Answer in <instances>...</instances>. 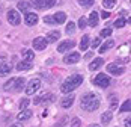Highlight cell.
Returning a JSON list of instances; mask_svg holds the SVG:
<instances>
[{"mask_svg": "<svg viewBox=\"0 0 131 127\" xmlns=\"http://www.w3.org/2000/svg\"><path fill=\"white\" fill-rule=\"evenodd\" d=\"M100 97L96 95V94H93V92H88V94H84L83 95V98H81V109H84L86 112H93V111H96L98 107H100Z\"/></svg>", "mask_w": 131, "mask_h": 127, "instance_id": "obj_1", "label": "cell"}, {"mask_svg": "<svg viewBox=\"0 0 131 127\" xmlns=\"http://www.w3.org/2000/svg\"><path fill=\"white\" fill-rule=\"evenodd\" d=\"M81 82H83V76H80V74H75V76H69L66 79L65 82L62 83V92H65V94H69V92H72L75 88H79L80 85H81Z\"/></svg>", "mask_w": 131, "mask_h": 127, "instance_id": "obj_2", "label": "cell"}, {"mask_svg": "<svg viewBox=\"0 0 131 127\" xmlns=\"http://www.w3.org/2000/svg\"><path fill=\"white\" fill-rule=\"evenodd\" d=\"M24 85H26V80L23 77H15V79H11L8 80L5 85H3V89L11 92V91H15V92H20L24 89Z\"/></svg>", "mask_w": 131, "mask_h": 127, "instance_id": "obj_3", "label": "cell"}, {"mask_svg": "<svg viewBox=\"0 0 131 127\" xmlns=\"http://www.w3.org/2000/svg\"><path fill=\"white\" fill-rule=\"evenodd\" d=\"M57 3V0H30V6L38 8V9H47V8H53Z\"/></svg>", "mask_w": 131, "mask_h": 127, "instance_id": "obj_4", "label": "cell"}, {"mask_svg": "<svg viewBox=\"0 0 131 127\" xmlns=\"http://www.w3.org/2000/svg\"><path fill=\"white\" fill-rule=\"evenodd\" d=\"M93 85H96V86H100V88H107L108 85H110V77L104 74V73H100L98 76L93 77Z\"/></svg>", "mask_w": 131, "mask_h": 127, "instance_id": "obj_5", "label": "cell"}, {"mask_svg": "<svg viewBox=\"0 0 131 127\" xmlns=\"http://www.w3.org/2000/svg\"><path fill=\"white\" fill-rule=\"evenodd\" d=\"M39 88H41V80L39 79H33V80H30V82L27 83V86L24 89H26L27 95H32V94H35Z\"/></svg>", "mask_w": 131, "mask_h": 127, "instance_id": "obj_6", "label": "cell"}, {"mask_svg": "<svg viewBox=\"0 0 131 127\" xmlns=\"http://www.w3.org/2000/svg\"><path fill=\"white\" fill-rule=\"evenodd\" d=\"M8 21L11 23L12 26H18L20 24V21H21V18H20V14L17 12V11H8Z\"/></svg>", "mask_w": 131, "mask_h": 127, "instance_id": "obj_7", "label": "cell"}, {"mask_svg": "<svg viewBox=\"0 0 131 127\" xmlns=\"http://www.w3.org/2000/svg\"><path fill=\"white\" fill-rule=\"evenodd\" d=\"M79 61H80L79 51H71V53H68L65 58H63V62L65 63H77Z\"/></svg>", "mask_w": 131, "mask_h": 127, "instance_id": "obj_8", "label": "cell"}, {"mask_svg": "<svg viewBox=\"0 0 131 127\" xmlns=\"http://www.w3.org/2000/svg\"><path fill=\"white\" fill-rule=\"evenodd\" d=\"M45 47H47V39L45 38H42V37H38V38H35L33 39V49L35 50H45Z\"/></svg>", "mask_w": 131, "mask_h": 127, "instance_id": "obj_9", "label": "cell"}, {"mask_svg": "<svg viewBox=\"0 0 131 127\" xmlns=\"http://www.w3.org/2000/svg\"><path fill=\"white\" fill-rule=\"evenodd\" d=\"M38 14L35 12H26V17H24V23H26L27 26H35L36 23H38Z\"/></svg>", "mask_w": 131, "mask_h": 127, "instance_id": "obj_10", "label": "cell"}, {"mask_svg": "<svg viewBox=\"0 0 131 127\" xmlns=\"http://www.w3.org/2000/svg\"><path fill=\"white\" fill-rule=\"evenodd\" d=\"M107 71L110 74H113V76H119V74L124 73V67H119L116 63H108L107 65Z\"/></svg>", "mask_w": 131, "mask_h": 127, "instance_id": "obj_11", "label": "cell"}, {"mask_svg": "<svg viewBox=\"0 0 131 127\" xmlns=\"http://www.w3.org/2000/svg\"><path fill=\"white\" fill-rule=\"evenodd\" d=\"M53 98H54V95H53V94H48V92H47V94H42V95H39V97H36L33 103H35V104L38 106V104H42V103L48 102V100L51 102Z\"/></svg>", "mask_w": 131, "mask_h": 127, "instance_id": "obj_12", "label": "cell"}, {"mask_svg": "<svg viewBox=\"0 0 131 127\" xmlns=\"http://www.w3.org/2000/svg\"><path fill=\"white\" fill-rule=\"evenodd\" d=\"M75 46V42L74 41H71V39H68V41H63L59 47H57V51H60V53H63V51H68L69 49H72Z\"/></svg>", "mask_w": 131, "mask_h": 127, "instance_id": "obj_13", "label": "cell"}, {"mask_svg": "<svg viewBox=\"0 0 131 127\" xmlns=\"http://www.w3.org/2000/svg\"><path fill=\"white\" fill-rule=\"evenodd\" d=\"M53 18H54V23H57V24H62V23H65L66 21V14L65 12H56L53 15Z\"/></svg>", "mask_w": 131, "mask_h": 127, "instance_id": "obj_14", "label": "cell"}, {"mask_svg": "<svg viewBox=\"0 0 131 127\" xmlns=\"http://www.w3.org/2000/svg\"><path fill=\"white\" fill-rule=\"evenodd\" d=\"M32 116V111H29V109H23L20 114L17 115V120L18 121H24V120H29Z\"/></svg>", "mask_w": 131, "mask_h": 127, "instance_id": "obj_15", "label": "cell"}, {"mask_svg": "<svg viewBox=\"0 0 131 127\" xmlns=\"http://www.w3.org/2000/svg\"><path fill=\"white\" fill-rule=\"evenodd\" d=\"M100 14L98 12H92L89 15V20H88V24L91 26V27H95V26L98 24V20H100V17H98Z\"/></svg>", "mask_w": 131, "mask_h": 127, "instance_id": "obj_16", "label": "cell"}, {"mask_svg": "<svg viewBox=\"0 0 131 127\" xmlns=\"http://www.w3.org/2000/svg\"><path fill=\"white\" fill-rule=\"evenodd\" d=\"M72 103H74V95H68V97H65V98H62L60 104H62V107L68 109V107L72 106Z\"/></svg>", "mask_w": 131, "mask_h": 127, "instance_id": "obj_17", "label": "cell"}, {"mask_svg": "<svg viewBox=\"0 0 131 127\" xmlns=\"http://www.w3.org/2000/svg\"><path fill=\"white\" fill-rule=\"evenodd\" d=\"M30 68H32V62H30V61H21V62L17 63V70H20V71L30 70Z\"/></svg>", "mask_w": 131, "mask_h": 127, "instance_id": "obj_18", "label": "cell"}, {"mask_svg": "<svg viewBox=\"0 0 131 127\" xmlns=\"http://www.w3.org/2000/svg\"><path fill=\"white\" fill-rule=\"evenodd\" d=\"M60 37V33L57 32V30H53V32H48V35H47V42L50 41V42H56L57 39Z\"/></svg>", "mask_w": 131, "mask_h": 127, "instance_id": "obj_19", "label": "cell"}, {"mask_svg": "<svg viewBox=\"0 0 131 127\" xmlns=\"http://www.w3.org/2000/svg\"><path fill=\"white\" fill-rule=\"evenodd\" d=\"M103 63H104V59H103V58H98V59H95V61L89 65V68H91L92 71H95V70H98Z\"/></svg>", "mask_w": 131, "mask_h": 127, "instance_id": "obj_20", "label": "cell"}, {"mask_svg": "<svg viewBox=\"0 0 131 127\" xmlns=\"http://www.w3.org/2000/svg\"><path fill=\"white\" fill-rule=\"evenodd\" d=\"M21 55H23V58H24V61H33V58H35V53L32 50H29V49H26V50L21 51Z\"/></svg>", "mask_w": 131, "mask_h": 127, "instance_id": "obj_21", "label": "cell"}, {"mask_svg": "<svg viewBox=\"0 0 131 127\" xmlns=\"http://www.w3.org/2000/svg\"><path fill=\"white\" fill-rule=\"evenodd\" d=\"M113 46H115V41H113V39H107V41H105V44H103V46H101L100 51H101V53H105L108 49H112Z\"/></svg>", "mask_w": 131, "mask_h": 127, "instance_id": "obj_22", "label": "cell"}, {"mask_svg": "<svg viewBox=\"0 0 131 127\" xmlns=\"http://www.w3.org/2000/svg\"><path fill=\"white\" fill-rule=\"evenodd\" d=\"M11 73V65L8 63H0V76H8Z\"/></svg>", "mask_w": 131, "mask_h": 127, "instance_id": "obj_23", "label": "cell"}, {"mask_svg": "<svg viewBox=\"0 0 131 127\" xmlns=\"http://www.w3.org/2000/svg\"><path fill=\"white\" fill-rule=\"evenodd\" d=\"M89 35H84V37H83V38H81V42H80V49H81V50L84 51L86 50V49H88V47H89V44H91V41H89Z\"/></svg>", "mask_w": 131, "mask_h": 127, "instance_id": "obj_24", "label": "cell"}, {"mask_svg": "<svg viewBox=\"0 0 131 127\" xmlns=\"http://www.w3.org/2000/svg\"><path fill=\"white\" fill-rule=\"evenodd\" d=\"M112 118H113L112 112H110V111H107V112H104V114L101 115V123H103V124H108V123L112 121Z\"/></svg>", "mask_w": 131, "mask_h": 127, "instance_id": "obj_25", "label": "cell"}, {"mask_svg": "<svg viewBox=\"0 0 131 127\" xmlns=\"http://www.w3.org/2000/svg\"><path fill=\"white\" fill-rule=\"evenodd\" d=\"M18 9H20V11H23V12H29L30 5L26 3V2H20V3H18Z\"/></svg>", "mask_w": 131, "mask_h": 127, "instance_id": "obj_26", "label": "cell"}, {"mask_svg": "<svg viewBox=\"0 0 131 127\" xmlns=\"http://www.w3.org/2000/svg\"><path fill=\"white\" fill-rule=\"evenodd\" d=\"M115 5H116V0H103V6L104 8H115Z\"/></svg>", "mask_w": 131, "mask_h": 127, "instance_id": "obj_27", "label": "cell"}, {"mask_svg": "<svg viewBox=\"0 0 131 127\" xmlns=\"http://www.w3.org/2000/svg\"><path fill=\"white\" fill-rule=\"evenodd\" d=\"M80 6H83V8H89V6H92L93 3H95V0H79Z\"/></svg>", "mask_w": 131, "mask_h": 127, "instance_id": "obj_28", "label": "cell"}, {"mask_svg": "<svg viewBox=\"0 0 131 127\" xmlns=\"http://www.w3.org/2000/svg\"><path fill=\"white\" fill-rule=\"evenodd\" d=\"M130 106H131V102L130 100H125L124 104L121 106V112H130Z\"/></svg>", "mask_w": 131, "mask_h": 127, "instance_id": "obj_29", "label": "cell"}, {"mask_svg": "<svg viewBox=\"0 0 131 127\" xmlns=\"http://www.w3.org/2000/svg\"><path fill=\"white\" fill-rule=\"evenodd\" d=\"M110 35H112V29H110V27L103 29V30H101V33H100V37H101V38H104V37H110Z\"/></svg>", "mask_w": 131, "mask_h": 127, "instance_id": "obj_30", "label": "cell"}, {"mask_svg": "<svg viewBox=\"0 0 131 127\" xmlns=\"http://www.w3.org/2000/svg\"><path fill=\"white\" fill-rule=\"evenodd\" d=\"M116 106H118V97L112 95V98H110V109H115Z\"/></svg>", "mask_w": 131, "mask_h": 127, "instance_id": "obj_31", "label": "cell"}, {"mask_svg": "<svg viewBox=\"0 0 131 127\" xmlns=\"http://www.w3.org/2000/svg\"><path fill=\"white\" fill-rule=\"evenodd\" d=\"M74 30H75V24H74L72 21H71V23H68V26H66V33H69V35H71Z\"/></svg>", "mask_w": 131, "mask_h": 127, "instance_id": "obj_32", "label": "cell"}, {"mask_svg": "<svg viewBox=\"0 0 131 127\" xmlns=\"http://www.w3.org/2000/svg\"><path fill=\"white\" fill-rule=\"evenodd\" d=\"M29 103H30V100H27V98H23V100L20 102V109H21V111H23V109H27Z\"/></svg>", "mask_w": 131, "mask_h": 127, "instance_id": "obj_33", "label": "cell"}, {"mask_svg": "<svg viewBox=\"0 0 131 127\" xmlns=\"http://www.w3.org/2000/svg\"><path fill=\"white\" fill-rule=\"evenodd\" d=\"M86 24H88L86 17H81V18L79 20V27H80V29H84V27H86Z\"/></svg>", "mask_w": 131, "mask_h": 127, "instance_id": "obj_34", "label": "cell"}, {"mask_svg": "<svg viewBox=\"0 0 131 127\" xmlns=\"http://www.w3.org/2000/svg\"><path fill=\"white\" fill-rule=\"evenodd\" d=\"M124 26H125V20H124L122 17H121L119 20L115 21V27H119V29H121V27H124Z\"/></svg>", "mask_w": 131, "mask_h": 127, "instance_id": "obj_35", "label": "cell"}, {"mask_svg": "<svg viewBox=\"0 0 131 127\" xmlns=\"http://www.w3.org/2000/svg\"><path fill=\"white\" fill-rule=\"evenodd\" d=\"M100 46H101V38L93 39V42H92V47H93V49H98Z\"/></svg>", "mask_w": 131, "mask_h": 127, "instance_id": "obj_36", "label": "cell"}, {"mask_svg": "<svg viewBox=\"0 0 131 127\" xmlns=\"http://www.w3.org/2000/svg\"><path fill=\"white\" fill-rule=\"evenodd\" d=\"M44 21H45V23H50V24H53V23H54V18H53L51 15H47V17L44 18Z\"/></svg>", "mask_w": 131, "mask_h": 127, "instance_id": "obj_37", "label": "cell"}, {"mask_svg": "<svg viewBox=\"0 0 131 127\" xmlns=\"http://www.w3.org/2000/svg\"><path fill=\"white\" fill-rule=\"evenodd\" d=\"M72 127H80V120L79 118H74V120H72Z\"/></svg>", "mask_w": 131, "mask_h": 127, "instance_id": "obj_38", "label": "cell"}, {"mask_svg": "<svg viewBox=\"0 0 131 127\" xmlns=\"http://www.w3.org/2000/svg\"><path fill=\"white\" fill-rule=\"evenodd\" d=\"M100 15H101V17H103V18H108V17H110V14L107 12V11H103V12L100 14Z\"/></svg>", "mask_w": 131, "mask_h": 127, "instance_id": "obj_39", "label": "cell"}, {"mask_svg": "<svg viewBox=\"0 0 131 127\" xmlns=\"http://www.w3.org/2000/svg\"><path fill=\"white\" fill-rule=\"evenodd\" d=\"M124 126H125V127H131V124H130V118H127V120L124 121Z\"/></svg>", "mask_w": 131, "mask_h": 127, "instance_id": "obj_40", "label": "cell"}, {"mask_svg": "<svg viewBox=\"0 0 131 127\" xmlns=\"http://www.w3.org/2000/svg\"><path fill=\"white\" fill-rule=\"evenodd\" d=\"M9 127H23V124H20V123H15V124H11Z\"/></svg>", "mask_w": 131, "mask_h": 127, "instance_id": "obj_41", "label": "cell"}, {"mask_svg": "<svg viewBox=\"0 0 131 127\" xmlns=\"http://www.w3.org/2000/svg\"><path fill=\"white\" fill-rule=\"evenodd\" d=\"M5 59H6L5 56H0V62H5Z\"/></svg>", "mask_w": 131, "mask_h": 127, "instance_id": "obj_42", "label": "cell"}, {"mask_svg": "<svg viewBox=\"0 0 131 127\" xmlns=\"http://www.w3.org/2000/svg\"><path fill=\"white\" fill-rule=\"evenodd\" d=\"M89 127H100V126H98V124H91Z\"/></svg>", "mask_w": 131, "mask_h": 127, "instance_id": "obj_43", "label": "cell"}]
</instances>
